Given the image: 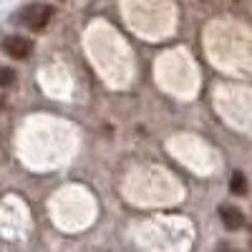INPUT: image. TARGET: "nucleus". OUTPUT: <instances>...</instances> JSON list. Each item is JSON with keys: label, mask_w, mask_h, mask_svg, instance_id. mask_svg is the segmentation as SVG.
Wrapping results in <instances>:
<instances>
[{"label": "nucleus", "mask_w": 252, "mask_h": 252, "mask_svg": "<svg viewBox=\"0 0 252 252\" xmlns=\"http://www.w3.org/2000/svg\"><path fill=\"white\" fill-rule=\"evenodd\" d=\"M51 18H53V8L51 5H43V3H33V5L23 8V10L15 15L18 23L31 28V31H43L48 26Z\"/></svg>", "instance_id": "1"}, {"label": "nucleus", "mask_w": 252, "mask_h": 252, "mask_svg": "<svg viewBox=\"0 0 252 252\" xmlns=\"http://www.w3.org/2000/svg\"><path fill=\"white\" fill-rule=\"evenodd\" d=\"M3 51H5L10 58L23 61V58H28V56H31L33 43H31L28 38H23V35H8V38L3 40Z\"/></svg>", "instance_id": "2"}, {"label": "nucleus", "mask_w": 252, "mask_h": 252, "mask_svg": "<svg viewBox=\"0 0 252 252\" xmlns=\"http://www.w3.org/2000/svg\"><path fill=\"white\" fill-rule=\"evenodd\" d=\"M220 220L224 222V227H227V229H240V227L245 224L242 212H240L237 207H232V204H224V207H220Z\"/></svg>", "instance_id": "3"}, {"label": "nucleus", "mask_w": 252, "mask_h": 252, "mask_svg": "<svg viewBox=\"0 0 252 252\" xmlns=\"http://www.w3.org/2000/svg\"><path fill=\"white\" fill-rule=\"evenodd\" d=\"M229 192L237 194V197L247 194V177H245L242 172H235V174H232V179H229Z\"/></svg>", "instance_id": "4"}, {"label": "nucleus", "mask_w": 252, "mask_h": 252, "mask_svg": "<svg viewBox=\"0 0 252 252\" xmlns=\"http://www.w3.org/2000/svg\"><path fill=\"white\" fill-rule=\"evenodd\" d=\"M13 83H15V71L3 66V68H0V86L8 89V86H13Z\"/></svg>", "instance_id": "5"}, {"label": "nucleus", "mask_w": 252, "mask_h": 252, "mask_svg": "<svg viewBox=\"0 0 252 252\" xmlns=\"http://www.w3.org/2000/svg\"><path fill=\"white\" fill-rule=\"evenodd\" d=\"M3 109H5V98H3V96H0V111H3Z\"/></svg>", "instance_id": "6"}]
</instances>
